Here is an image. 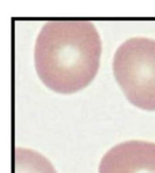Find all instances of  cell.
Instances as JSON below:
<instances>
[{"label":"cell","instance_id":"6da1fadb","mask_svg":"<svg viewBox=\"0 0 155 173\" xmlns=\"http://www.w3.org/2000/svg\"><path fill=\"white\" fill-rule=\"evenodd\" d=\"M101 50L100 35L92 21L50 20L36 38V72L51 90L60 94L79 91L97 74Z\"/></svg>","mask_w":155,"mask_h":173},{"label":"cell","instance_id":"3957f363","mask_svg":"<svg viewBox=\"0 0 155 173\" xmlns=\"http://www.w3.org/2000/svg\"><path fill=\"white\" fill-rule=\"evenodd\" d=\"M99 173H155V143L130 140L115 145L102 157Z\"/></svg>","mask_w":155,"mask_h":173},{"label":"cell","instance_id":"7a4b0ae2","mask_svg":"<svg viewBox=\"0 0 155 173\" xmlns=\"http://www.w3.org/2000/svg\"><path fill=\"white\" fill-rule=\"evenodd\" d=\"M113 70L131 103L144 111H155V39L125 40L114 55Z\"/></svg>","mask_w":155,"mask_h":173},{"label":"cell","instance_id":"277c9868","mask_svg":"<svg viewBox=\"0 0 155 173\" xmlns=\"http://www.w3.org/2000/svg\"><path fill=\"white\" fill-rule=\"evenodd\" d=\"M14 173H56L55 169L42 154L23 148L14 151Z\"/></svg>","mask_w":155,"mask_h":173}]
</instances>
